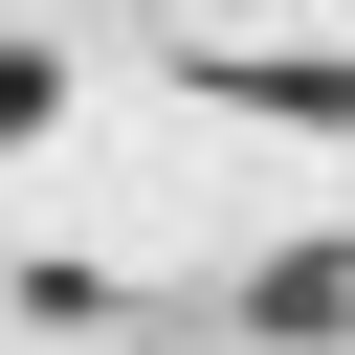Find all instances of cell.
<instances>
[{"mask_svg":"<svg viewBox=\"0 0 355 355\" xmlns=\"http://www.w3.org/2000/svg\"><path fill=\"white\" fill-rule=\"evenodd\" d=\"M222 89H244V111H288V133H355V67H244V44H222Z\"/></svg>","mask_w":355,"mask_h":355,"instance_id":"cell-1","label":"cell"}]
</instances>
